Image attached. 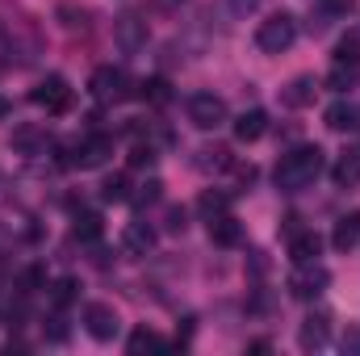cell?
I'll return each mask as SVG.
<instances>
[{"label": "cell", "instance_id": "cell-1", "mask_svg": "<svg viewBox=\"0 0 360 356\" xmlns=\"http://www.w3.org/2000/svg\"><path fill=\"white\" fill-rule=\"evenodd\" d=\"M323 147H293V151H285L281 155V164H276V189L281 193H302V189H310L314 180L323 177Z\"/></svg>", "mask_w": 360, "mask_h": 356}, {"label": "cell", "instance_id": "cell-2", "mask_svg": "<svg viewBox=\"0 0 360 356\" xmlns=\"http://www.w3.org/2000/svg\"><path fill=\"white\" fill-rule=\"evenodd\" d=\"M293 38H297V21H293L289 13H272L269 21H260V30H256V46H260L264 55L289 51Z\"/></svg>", "mask_w": 360, "mask_h": 356}, {"label": "cell", "instance_id": "cell-3", "mask_svg": "<svg viewBox=\"0 0 360 356\" xmlns=\"http://www.w3.org/2000/svg\"><path fill=\"white\" fill-rule=\"evenodd\" d=\"M89 92L96 101H105V105H117V101L134 96V80H130L122 68H96L92 80H89Z\"/></svg>", "mask_w": 360, "mask_h": 356}, {"label": "cell", "instance_id": "cell-4", "mask_svg": "<svg viewBox=\"0 0 360 356\" xmlns=\"http://www.w3.org/2000/svg\"><path fill=\"white\" fill-rule=\"evenodd\" d=\"M331 285V272L319 265V260H310V265H297L289 272V281H285V289L293 293V298H302V302H314L323 289Z\"/></svg>", "mask_w": 360, "mask_h": 356}, {"label": "cell", "instance_id": "cell-5", "mask_svg": "<svg viewBox=\"0 0 360 356\" xmlns=\"http://www.w3.org/2000/svg\"><path fill=\"white\" fill-rule=\"evenodd\" d=\"M188 122H193L197 130H218V126L226 122V101H222L218 92H197V96H188Z\"/></svg>", "mask_w": 360, "mask_h": 356}, {"label": "cell", "instance_id": "cell-6", "mask_svg": "<svg viewBox=\"0 0 360 356\" xmlns=\"http://www.w3.org/2000/svg\"><path fill=\"white\" fill-rule=\"evenodd\" d=\"M30 101H34L38 109H46V113H63V109L72 105V84H68L63 76H46V80H38V84L30 89Z\"/></svg>", "mask_w": 360, "mask_h": 356}, {"label": "cell", "instance_id": "cell-7", "mask_svg": "<svg viewBox=\"0 0 360 356\" xmlns=\"http://www.w3.org/2000/svg\"><path fill=\"white\" fill-rule=\"evenodd\" d=\"M84 331H89L92 340L109 344V340L122 331V319H117L113 306H105V302H89V306H84Z\"/></svg>", "mask_w": 360, "mask_h": 356}, {"label": "cell", "instance_id": "cell-8", "mask_svg": "<svg viewBox=\"0 0 360 356\" xmlns=\"http://www.w3.org/2000/svg\"><path fill=\"white\" fill-rule=\"evenodd\" d=\"M113 38H117V46H122L126 55H134V51L147 46V21H143L139 13H122V17L113 21Z\"/></svg>", "mask_w": 360, "mask_h": 356}, {"label": "cell", "instance_id": "cell-9", "mask_svg": "<svg viewBox=\"0 0 360 356\" xmlns=\"http://www.w3.org/2000/svg\"><path fill=\"white\" fill-rule=\"evenodd\" d=\"M113 155V139L109 134H89L84 143H76V168H101L105 160Z\"/></svg>", "mask_w": 360, "mask_h": 356}, {"label": "cell", "instance_id": "cell-10", "mask_svg": "<svg viewBox=\"0 0 360 356\" xmlns=\"http://www.w3.org/2000/svg\"><path fill=\"white\" fill-rule=\"evenodd\" d=\"M323 256V235L319 231H297L293 239H289V260L293 265H310V260H319Z\"/></svg>", "mask_w": 360, "mask_h": 356}, {"label": "cell", "instance_id": "cell-11", "mask_svg": "<svg viewBox=\"0 0 360 356\" xmlns=\"http://www.w3.org/2000/svg\"><path fill=\"white\" fill-rule=\"evenodd\" d=\"M210 239L218 243V248H235L239 239H243V222L226 210V214H218V218H210Z\"/></svg>", "mask_w": 360, "mask_h": 356}, {"label": "cell", "instance_id": "cell-12", "mask_svg": "<svg viewBox=\"0 0 360 356\" xmlns=\"http://www.w3.org/2000/svg\"><path fill=\"white\" fill-rule=\"evenodd\" d=\"M314 96H319V80L314 76H297V80H289L285 92H281V101L289 109H306V105H314Z\"/></svg>", "mask_w": 360, "mask_h": 356}, {"label": "cell", "instance_id": "cell-13", "mask_svg": "<svg viewBox=\"0 0 360 356\" xmlns=\"http://www.w3.org/2000/svg\"><path fill=\"white\" fill-rule=\"evenodd\" d=\"M264 130H269V113L264 109H248V113L235 117V139L239 143H256V139H264Z\"/></svg>", "mask_w": 360, "mask_h": 356}, {"label": "cell", "instance_id": "cell-14", "mask_svg": "<svg viewBox=\"0 0 360 356\" xmlns=\"http://www.w3.org/2000/svg\"><path fill=\"white\" fill-rule=\"evenodd\" d=\"M122 248H126L130 256H147V252L155 248V231H151L147 222H126V231H122Z\"/></svg>", "mask_w": 360, "mask_h": 356}, {"label": "cell", "instance_id": "cell-15", "mask_svg": "<svg viewBox=\"0 0 360 356\" xmlns=\"http://www.w3.org/2000/svg\"><path fill=\"white\" fill-rule=\"evenodd\" d=\"M356 243H360V210H352V214H344V218L335 222L331 248H335V252H352Z\"/></svg>", "mask_w": 360, "mask_h": 356}, {"label": "cell", "instance_id": "cell-16", "mask_svg": "<svg viewBox=\"0 0 360 356\" xmlns=\"http://www.w3.org/2000/svg\"><path fill=\"white\" fill-rule=\"evenodd\" d=\"M331 180H335V189H356V184H360V147L344 151V155L335 160Z\"/></svg>", "mask_w": 360, "mask_h": 356}, {"label": "cell", "instance_id": "cell-17", "mask_svg": "<svg viewBox=\"0 0 360 356\" xmlns=\"http://www.w3.org/2000/svg\"><path fill=\"white\" fill-rule=\"evenodd\" d=\"M327 331H331V319L327 314H310L306 323H302V331H297V344L310 352V348H323L327 344Z\"/></svg>", "mask_w": 360, "mask_h": 356}, {"label": "cell", "instance_id": "cell-18", "mask_svg": "<svg viewBox=\"0 0 360 356\" xmlns=\"http://www.w3.org/2000/svg\"><path fill=\"white\" fill-rule=\"evenodd\" d=\"M231 210V193H222V189H205L201 197H197V214L210 222V218H218V214H226Z\"/></svg>", "mask_w": 360, "mask_h": 356}, {"label": "cell", "instance_id": "cell-19", "mask_svg": "<svg viewBox=\"0 0 360 356\" xmlns=\"http://www.w3.org/2000/svg\"><path fill=\"white\" fill-rule=\"evenodd\" d=\"M197 168L201 172H226V168H235V160H231L226 147H201L197 151Z\"/></svg>", "mask_w": 360, "mask_h": 356}, {"label": "cell", "instance_id": "cell-20", "mask_svg": "<svg viewBox=\"0 0 360 356\" xmlns=\"http://www.w3.org/2000/svg\"><path fill=\"white\" fill-rule=\"evenodd\" d=\"M323 117H327V126H331V130H356V126H360V113L348 105V101H335Z\"/></svg>", "mask_w": 360, "mask_h": 356}, {"label": "cell", "instance_id": "cell-21", "mask_svg": "<svg viewBox=\"0 0 360 356\" xmlns=\"http://www.w3.org/2000/svg\"><path fill=\"white\" fill-rule=\"evenodd\" d=\"M126 348H130V356H143V352H155V348H168V344H164L151 327H139V331H130Z\"/></svg>", "mask_w": 360, "mask_h": 356}, {"label": "cell", "instance_id": "cell-22", "mask_svg": "<svg viewBox=\"0 0 360 356\" xmlns=\"http://www.w3.org/2000/svg\"><path fill=\"white\" fill-rule=\"evenodd\" d=\"M356 80H360V68H352V63H335L331 76H327V89L348 92V89H356Z\"/></svg>", "mask_w": 360, "mask_h": 356}, {"label": "cell", "instance_id": "cell-23", "mask_svg": "<svg viewBox=\"0 0 360 356\" xmlns=\"http://www.w3.org/2000/svg\"><path fill=\"white\" fill-rule=\"evenodd\" d=\"M335 63H352V68H360V30L344 34V38L335 42Z\"/></svg>", "mask_w": 360, "mask_h": 356}, {"label": "cell", "instance_id": "cell-24", "mask_svg": "<svg viewBox=\"0 0 360 356\" xmlns=\"http://www.w3.org/2000/svg\"><path fill=\"white\" fill-rule=\"evenodd\" d=\"M143 96H147V101H155V105H168V101H172V89H168V80H160V76H155V80H147V84H143Z\"/></svg>", "mask_w": 360, "mask_h": 356}, {"label": "cell", "instance_id": "cell-25", "mask_svg": "<svg viewBox=\"0 0 360 356\" xmlns=\"http://www.w3.org/2000/svg\"><path fill=\"white\" fill-rule=\"evenodd\" d=\"M76 239H101V218H96V214H80V218H76Z\"/></svg>", "mask_w": 360, "mask_h": 356}, {"label": "cell", "instance_id": "cell-26", "mask_svg": "<svg viewBox=\"0 0 360 356\" xmlns=\"http://www.w3.org/2000/svg\"><path fill=\"white\" fill-rule=\"evenodd\" d=\"M101 197H105V201H126V197H130V193H126V177H109L101 184Z\"/></svg>", "mask_w": 360, "mask_h": 356}, {"label": "cell", "instance_id": "cell-27", "mask_svg": "<svg viewBox=\"0 0 360 356\" xmlns=\"http://www.w3.org/2000/svg\"><path fill=\"white\" fill-rule=\"evenodd\" d=\"M76 298V281L72 276H63V281H55V306H68Z\"/></svg>", "mask_w": 360, "mask_h": 356}, {"label": "cell", "instance_id": "cell-28", "mask_svg": "<svg viewBox=\"0 0 360 356\" xmlns=\"http://www.w3.org/2000/svg\"><path fill=\"white\" fill-rule=\"evenodd\" d=\"M160 193H164V184H160V180H147L143 193L134 197V205H151V201H160Z\"/></svg>", "mask_w": 360, "mask_h": 356}, {"label": "cell", "instance_id": "cell-29", "mask_svg": "<svg viewBox=\"0 0 360 356\" xmlns=\"http://www.w3.org/2000/svg\"><path fill=\"white\" fill-rule=\"evenodd\" d=\"M352 4H356V0H323V13L344 17V13H352Z\"/></svg>", "mask_w": 360, "mask_h": 356}, {"label": "cell", "instance_id": "cell-30", "mask_svg": "<svg viewBox=\"0 0 360 356\" xmlns=\"http://www.w3.org/2000/svg\"><path fill=\"white\" fill-rule=\"evenodd\" d=\"M226 4H231V13H235V17H248V13H256L264 0H226Z\"/></svg>", "mask_w": 360, "mask_h": 356}, {"label": "cell", "instance_id": "cell-31", "mask_svg": "<svg viewBox=\"0 0 360 356\" xmlns=\"http://www.w3.org/2000/svg\"><path fill=\"white\" fill-rule=\"evenodd\" d=\"M13 143H17V147H25V151H30V147H34V143H38V130H17V134H13Z\"/></svg>", "mask_w": 360, "mask_h": 356}, {"label": "cell", "instance_id": "cell-32", "mask_svg": "<svg viewBox=\"0 0 360 356\" xmlns=\"http://www.w3.org/2000/svg\"><path fill=\"white\" fill-rule=\"evenodd\" d=\"M155 155H151V147H134V155H130V164L134 168H143V164H151Z\"/></svg>", "mask_w": 360, "mask_h": 356}, {"label": "cell", "instance_id": "cell-33", "mask_svg": "<svg viewBox=\"0 0 360 356\" xmlns=\"http://www.w3.org/2000/svg\"><path fill=\"white\" fill-rule=\"evenodd\" d=\"M168 231H184V210H180V205L168 210Z\"/></svg>", "mask_w": 360, "mask_h": 356}, {"label": "cell", "instance_id": "cell-34", "mask_svg": "<svg viewBox=\"0 0 360 356\" xmlns=\"http://www.w3.org/2000/svg\"><path fill=\"white\" fill-rule=\"evenodd\" d=\"M344 348H348V352H360V331H352V336L344 340Z\"/></svg>", "mask_w": 360, "mask_h": 356}, {"label": "cell", "instance_id": "cell-35", "mask_svg": "<svg viewBox=\"0 0 360 356\" xmlns=\"http://www.w3.org/2000/svg\"><path fill=\"white\" fill-rule=\"evenodd\" d=\"M269 348H272L269 340H252V344H248V352H269Z\"/></svg>", "mask_w": 360, "mask_h": 356}, {"label": "cell", "instance_id": "cell-36", "mask_svg": "<svg viewBox=\"0 0 360 356\" xmlns=\"http://www.w3.org/2000/svg\"><path fill=\"white\" fill-rule=\"evenodd\" d=\"M8 113H13V105H8V101L0 96V117H8Z\"/></svg>", "mask_w": 360, "mask_h": 356}, {"label": "cell", "instance_id": "cell-37", "mask_svg": "<svg viewBox=\"0 0 360 356\" xmlns=\"http://www.w3.org/2000/svg\"><path fill=\"white\" fill-rule=\"evenodd\" d=\"M164 4H168V8H176V4H184V0H164Z\"/></svg>", "mask_w": 360, "mask_h": 356}]
</instances>
